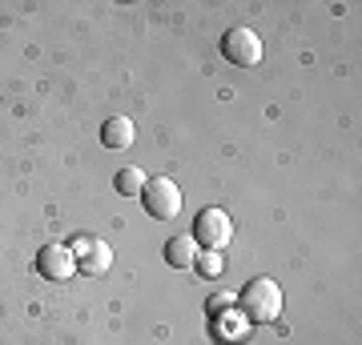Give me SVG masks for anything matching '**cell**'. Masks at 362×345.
Wrapping results in <instances>:
<instances>
[{
    "instance_id": "7a4b0ae2",
    "label": "cell",
    "mask_w": 362,
    "mask_h": 345,
    "mask_svg": "<svg viewBox=\"0 0 362 345\" xmlns=\"http://www.w3.org/2000/svg\"><path fill=\"white\" fill-rule=\"evenodd\" d=\"M189 237L197 241L202 253H226V245L233 241V217L226 213V209H218V205H209V209L197 213Z\"/></svg>"
},
{
    "instance_id": "52a82bcc",
    "label": "cell",
    "mask_w": 362,
    "mask_h": 345,
    "mask_svg": "<svg viewBox=\"0 0 362 345\" xmlns=\"http://www.w3.org/2000/svg\"><path fill=\"white\" fill-rule=\"evenodd\" d=\"M197 257H202V249H197V241L189 237V233H177V237L165 241V261L173 269H194Z\"/></svg>"
},
{
    "instance_id": "6da1fadb",
    "label": "cell",
    "mask_w": 362,
    "mask_h": 345,
    "mask_svg": "<svg viewBox=\"0 0 362 345\" xmlns=\"http://www.w3.org/2000/svg\"><path fill=\"white\" fill-rule=\"evenodd\" d=\"M238 305H242V317L254 321V325H270V321L282 317V285L274 277H254V282L238 293Z\"/></svg>"
},
{
    "instance_id": "8fae6325",
    "label": "cell",
    "mask_w": 362,
    "mask_h": 345,
    "mask_svg": "<svg viewBox=\"0 0 362 345\" xmlns=\"http://www.w3.org/2000/svg\"><path fill=\"white\" fill-rule=\"evenodd\" d=\"M233 301H238V297H233L230 289H221V293H214V297H209V301H206V309H209V313H214V317H218L221 309H230Z\"/></svg>"
},
{
    "instance_id": "9c48e42d",
    "label": "cell",
    "mask_w": 362,
    "mask_h": 345,
    "mask_svg": "<svg viewBox=\"0 0 362 345\" xmlns=\"http://www.w3.org/2000/svg\"><path fill=\"white\" fill-rule=\"evenodd\" d=\"M145 173L137 165H129V169H121V173H117L113 177V189L121 193V197H141V189H145Z\"/></svg>"
},
{
    "instance_id": "277c9868",
    "label": "cell",
    "mask_w": 362,
    "mask_h": 345,
    "mask_svg": "<svg viewBox=\"0 0 362 345\" xmlns=\"http://www.w3.org/2000/svg\"><path fill=\"white\" fill-rule=\"evenodd\" d=\"M262 37L254 32V28H246V25H238V28H230L226 37H221V56L230 64H238V68H254V64L262 61Z\"/></svg>"
},
{
    "instance_id": "ba28073f",
    "label": "cell",
    "mask_w": 362,
    "mask_h": 345,
    "mask_svg": "<svg viewBox=\"0 0 362 345\" xmlns=\"http://www.w3.org/2000/svg\"><path fill=\"white\" fill-rule=\"evenodd\" d=\"M101 141H105V149H129L137 141V125L129 116H109L101 125Z\"/></svg>"
},
{
    "instance_id": "30bf717a",
    "label": "cell",
    "mask_w": 362,
    "mask_h": 345,
    "mask_svg": "<svg viewBox=\"0 0 362 345\" xmlns=\"http://www.w3.org/2000/svg\"><path fill=\"white\" fill-rule=\"evenodd\" d=\"M194 269H202L206 277H218V273H221V253H202Z\"/></svg>"
},
{
    "instance_id": "3957f363",
    "label": "cell",
    "mask_w": 362,
    "mask_h": 345,
    "mask_svg": "<svg viewBox=\"0 0 362 345\" xmlns=\"http://www.w3.org/2000/svg\"><path fill=\"white\" fill-rule=\"evenodd\" d=\"M141 205H145L149 217L173 221L181 213V185L173 177H149L141 189Z\"/></svg>"
},
{
    "instance_id": "8992f818",
    "label": "cell",
    "mask_w": 362,
    "mask_h": 345,
    "mask_svg": "<svg viewBox=\"0 0 362 345\" xmlns=\"http://www.w3.org/2000/svg\"><path fill=\"white\" fill-rule=\"evenodd\" d=\"M73 257H77V273H89V277H101L113 269V249L105 241H93V237H81V241L69 245Z\"/></svg>"
},
{
    "instance_id": "5b68a950",
    "label": "cell",
    "mask_w": 362,
    "mask_h": 345,
    "mask_svg": "<svg viewBox=\"0 0 362 345\" xmlns=\"http://www.w3.org/2000/svg\"><path fill=\"white\" fill-rule=\"evenodd\" d=\"M37 273L45 282L61 285L77 273V257H73V249L65 241H49V245H40V253H37Z\"/></svg>"
}]
</instances>
